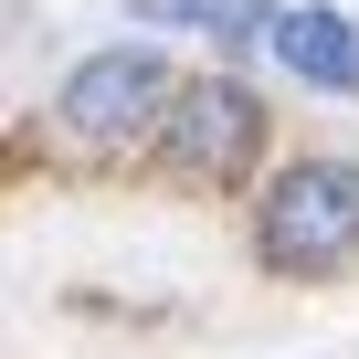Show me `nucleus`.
<instances>
[{"mask_svg": "<svg viewBox=\"0 0 359 359\" xmlns=\"http://www.w3.org/2000/svg\"><path fill=\"white\" fill-rule=\"evenodd\" d=\"M254 254H264L275 275H317V264L359 254V169H348V158H296L275 191H264Z\"/></svg>", "mask_w": 359, "mask_h": 359, "instance_id": "obj_1", "label": "nucleus"}, {"mask_svg": "<svg viewBox=\"0 0 359 359\" xmlns=\"http://www.w3.org/2000/svg\"><path fill=\"white\" fill-rule=\"evenodd\" d=\"M254 137H264V106L243 85H180L169 116H158V148H169L180 180H233L254 158Z\"/></svg>", "mask_w": 359, "mask_h": 359, "instance_id": "obj_2", "label": "nucleus"}, {"mask_svg": "<svg viewBox=\"0 0 359 359\" xmlns=\"http://www.w3.org/2000/svg\"><path fill=\"white\" fill-rule=\"evenodd\" d=\"M148 116H169V64L148 43H116V53L74 64V85H64V127L74 137H127Z\"/></svg>", "mask_w": 359, "mask_h": 359, "instance_id": "obj_3", "label": "nucleus"}, {"mask_svg": "<svg viewBox=\"0 0 359 359\" xmlns=\"http://www.w3.org/2000/svg\"><path fill=\"white\" fill-rule=\"evenodd\" d=\"M275 64H285L296 85L359 95V22L327 11V0H296V11H275Z\"/></svg>", "mask_w": 359, "mask_h": 359, "instance_id": "obj_4", "label": "nucleus"}, {"mask_svg": "<svg viewBox=\"0 0 359 359\" xmlns=\"http://www.w3.org/2000/svg\"><path fill=\"white\" fill-rule=\"evenodd\" d=\"M137 22H169V32H254V22H275V0H137Z\"/></svg>", "mask_w": 359, "mask_h": 359, "instance_id": "obj_5", "label": "nucleus"}]
</instances>
